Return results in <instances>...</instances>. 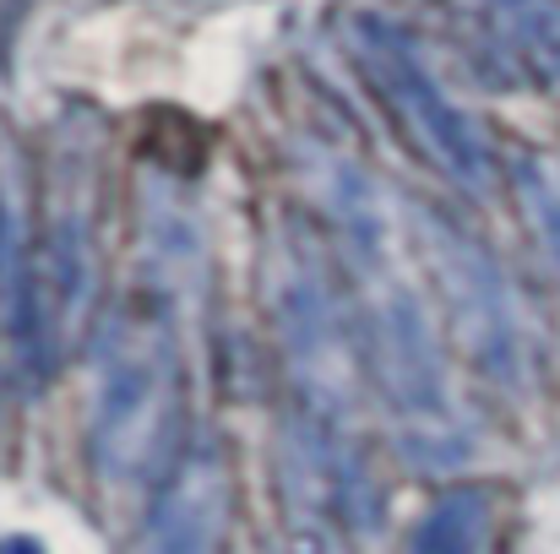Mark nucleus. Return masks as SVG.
<instances>
[{
	"label": "nucleus",
	"instance_id": "nucleus-5",
	"mask_svg": "<svg viewBox=\"0 0 560 554\" xmlns=\"http://www.w3.org/2000/svg\"><path fill=\"white\" fill-rule=\"evenodd\" d=\"M474 11L506 55H517L539 71L560 66V11L550 0H474Z\"/></svg>",
	"mask_w": 560,
	"mask_h": 554
},
{
	"label": "nucleus",
	"instance_id": "nucleus-3",
	"mask_svg": "<svg viewBox=\"0 0 560 554\" xmlns=\"http://www.w3.org/2000/svg\"><path fill=\"white\" fill-rule=\"evenodd\" d=\"M223 517H229V468L212 446H196L170 468L153 500L142 554H212Z\"/></svg>",
	"mask_w": 560,
	"mask_h": 554
},
{
	"label": "nucleus",
	"instance_id": "nucleus-2",
	"mask_svg": "<svg viewBox=\"0 0 560 554\" xmlns=\"http://www.w3.org/2000/svg\"><path fill=\"white\" fill-rule=\"evenodd\" d=\"M360 55L371 66L381 98L392 104L397 126L408 131V142L457 185H479L485 180V142L474 131V120L441 93V82L430 76V66L392 33V27H371L360 38Z\"/></svg>",
	"mask_w": 560,
	"mask_h": 554
},
{
	"label": "nucleus",
	"instance_id": "nucleus-6",
	"mask_svg": "<svg viewBox=\"0 0 560 554\" xmlns=\"http://www.w3.org/2000/svg\"><path fill=\"white\" fill-rule=\"evenodd\" d=\"M485 533H490V495L485 490H452L413 528V550L408 554H479Z\"/></svg>",
	"mask_w": 560,
	"mask_h": 554
},
{
	"label": "nucleus",
	"instance_id": "nucleus-1",
	"mask_svg": "<svg viewBox=\"0 0 560 554\" xmlns=\"http://www.w3.org/2000/svg\"><path fill=\"white\" fill-rule=\"evenodd\" d=\"M186 419L180 354L153 305H131L104 343V386L93 413V462L109 479H159L175 468Z\"/></svg>",
	"mask_w": 560,
	"mask_h": 554
},
{
	"label": "nucleus",
	"instance_id": "nucleus-4",
	"mask_svg": "<svg viewBox=\"0 0 560 554\" xmlns=\"http://www.w3.org/2000/svg\"><path fill=\"white\" fill-rule=\"evenodd\" d=\"M38 288H33V256H27V217L16 175L0 158V332L16 349H38Z\"/></svg>",
	"mask_w": 560,
	"mask_h": 554
},
{
	"label": "nucleus",
	"instance_id": "nucleus-7",
	"mask_svg": "<svg viewBox=\"0 0 560 554\" xmlns=\"http://www.w3.org/2000/svg\"><path fill=\"white\" fill-rule=\"evenodd\" d=\"M528 201H534V217L550 239V256L560 261V175L550 169H528Z\"/></svg>",
	"mask_w": 560,
	"mask_h": 554
}]
</instances>
